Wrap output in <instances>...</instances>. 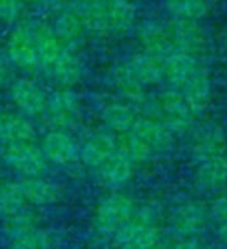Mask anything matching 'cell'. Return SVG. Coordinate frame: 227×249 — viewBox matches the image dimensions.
I'll list each match as a JSON object with an SVG mask.
<instances>
[{
    "instance_id": "cell-38",
    "label": "cell",
    "mask_w": 227,
    "mask_h": 249,
    "mask_svg": "<svg viewBox=\"0 0 227 249\" xmlns=\"http://www.w3.org/2000/svg\"><path fill=\"white\" fill-rule=\"evenodd\" d=\"M204 249H212V248H204Z\"/></svg>"
},
{
    "instance_id": "cell-7",
    "label": "cell",
    "mask_w": 227,
    "mask_h": 249,
    "mask_svg": "<svg viewBox=\"0 0 227 249\" xmlns=\"http://www.w3.org/2000/svg\"><path fill=\"white\" fill-rule=\"evenodd\" d=\"M156 109H157V120L170 132H182L189 129L196 114L182 93L175 89L162 93L156 103Z\"/></svg>"
},
{
    "instance_id": "cell-36",
    "label": "cell",
    "mask_w": 227,
    "mask_h": 249,
    "mask_svg": "<svg viewBox=\"0 0 227 249\" xmlns=\"http://www.w3.org/2000/svg\"><path fill=\"white\" fill-rule=\"evenodd\" d=\"M146 249H160L157 245H154V246H151V248H146Z\"/></svg>"
},
{
    "instance_id": "cell-26",
    "label": "cell",
    "mask_w": 227,
    "mask_h": 249,
    "mask_svg": "<svg viewBox=\"0 0 227 249\" xmlns=\"http://www.w3.org/2000/svg\"><path fill=\"white\" fill-rule=\"evenodd\" d=\"M184 98L189 101V105L194 109V111H201L202 107L207 105L209 97H210V78L207 70H202L199 75H196L193 80L185 84L181 90Z\"/></svg>"
},
{
    "instance_id": "cell-23",
    "label": "cell",
    "mask_w": 227,
    "mask_h": 249,
    "mask_svg": "<svg viewBox=\"0 0 227 249\" xmlns=\"http://www.w3.org/2000/svg\"><path fill=\"white\" fill-rule=\"evenodd\" d=\"M98 171L105 184L120 187L126 184L132 176V162L119 150Z\"/></svg>"
},
{
    "instance_id": "cell-28",
    "label": "cell",
    "mask_w": 227,
    "mask_h": 249,
    "mask_svg": "<svg viewBox=\"0 0 227 249\" xmlns=\"http://www.w3.org/2000/svg\"><path fill=\"white\" fill-rule=\"evenodd\" d=\"M103 119L112 129L119 132H128L134 126L139 117L136 115V111L132 109L131 105L111 103L106 106L103 112Z\"/></svg>"
},
{
    "instance_id": "cell-25",
    "label": "cell",
    "mask_w": 227,
    "mask_h": 249,
    "mask_svg": "<svg viewBox=\"0 0 227 249\" xmlns=\"http://www.w3.org/2000/svg\"><path fill=\"white\" fill-rule=\"evenodd\" d=\"M226 143L221 131L218 128H206L202 129L194 142V154L199 162L218 158V156L226 154Z\"/></svg>"
},
{
    "instance_id": "cell-13",
    "label": "cell",
    "mask_w": 227,
    "mask_h": 249,
    "mask_svg": "<svg viewBox=\"0 0 227 249\" xmlns=\"http://www.w3.org/2000/svg\"><path fill=\"white\" fill-rule=\"evenodd\" d=\"M41 148L47 160L58 163V165H70L80 156V150L72 136L67 131L61 129H52L44 137Z\"/></svg>"
},
{
    "instance_id": "cell-30",
    "label": "cell",
    "mask_w": 227,
    "mask_h": 249,
    "mask_svg": "<svg viewBox=\"0 0 227 249\" xmlns=\"http://www.w3.org/2000/svg\"><path fill=\"white\" fill-rule=\"evenodd\" d=\"M212 215L215 220L223 224L227 223V196H223L220 199H216L212 206Z\"/></svg>"
},
{
    "instance_id": "cell-1",
    "label": "cell",
    "mask_w": 227,
    "mask_h": 249,
    "mask_svg": "<svg viewBox=\"0 0 227 249\" xmlns=\"http://www.w3.org/2000/svg\"><path fill=\"white\" fill-rule=\"evenodd\" d=\"M89 33L123 35L134 27L137 10L129 0H75Z\"/></svg>"
},
{
    "instance_id": "cell-14",
    "label": "cell",
    "mask_w": 227,
    "mask_h": 249,
    "mask_svg": "<svg viewBox=\"0 0 227 249\" xmlns=\"http://www.w3.org/2000/svg\"><path fill=\"white\" fill-rule=\"evenodd\" d=\"M52 27L61 41L67 44L69 47H73V49L89 33L83 16L76 10V6L73 3L66 5L62 8Z\"/></svg>"
},
{
    "instance_id": "cell-34",
    "label": "cell",
    "mask_w": 227,
    "mask_h": 249,
    "mask_svg": "<svg viewBox=\"0 0 227 249\" xmlns=\"http://www.w3.org/2000/svg\"><path fill=\"white\" fill-rule=\"evenodd\" d=\"M19 2L23 5V8H25V6H31V5H39V3H44L45 0H19Z\"/></svg>"
},
{
    "instance_id": "cell-11",
    "label": "cell",
    "mask_w": 227,
    "mask_h": 249,
    "mask_svg": "<svg viewBox=\"0 0 227 249\" xmlns=\"http://www.w3.org/2000/svg\"><path fill=\"white\" fill-rule=\"evenodd\" d=\"M202 70H206L202 61L189 54L173 52L163 56V80H167L175 90H181Z\"/></svg>"
},
{
    "instance_id": "cell-31",
    "label": "cell",
    "mask_w": 227,
    "mask_h": 249,
    "mask_svg": "<svg viewBox=\"0 0 227 249\" xmlns=\"http://www.w3.org/2000/svg\"><path fill=\"white\" fill-rule=\"evenodd\" d=\"M10 62H8L6 56L0 54V89L10 80Z\"/></svg>"
},
{
    "instance_id": "cell-17",
    "label": "cell",
    "mask_w": 227,
    "mask_h": 249,
    "mask_svg": "<svg viewBox=\"0 0 227 249\" xmlns=\"http://www.w3.org/2000/svg\"><path fill=\"white\" fill-rule=\"evenodd\" d=\"M27 202L33 206H50L61 198L59 187L42 176H27L19 181Z\"/></svg>"
},
{
    "instance_id": "cell-37",
    "label": "cell",
    "mask_w": 227,
    "mask_h": 249,
    "mask_svg": "<svg viewBox=\"0 0 227 249\" xmlns=\"http://www.w3.org/2000/svg\"><path fill=\"white\" fill-rule=\"evenodd\" d=\"M207 2L210 3V2H218V0H207Z\"/></svg>"
},
{
    "instance_id": "cell-16",
    "label": "cell",
    "mask_w": 227,
    "mask_h": 249,
    "mask_svg": "<svg viewBox=\"0 0 227 249\" xmlns=\"http://www.w3.org/2000/svg\"><path fill=\"white\" fill-rule=\"evenodd\" d=\"M45 75H49L61 88H70L80 81L83 76V62L73 47H67L58 59L47 69Z\"/></svg>"
},
{
    "instance_id": "cell-27",
    "label": "cell",
    "mask_w": 227,
    "mask_h": 249,
    "mask_svg": "<svg viewBox=\"0 0 227 249\" xmlns=\"http://www.w3.org/2000/svg\"><path fill=\"white\" fill-rule=\"evenodd\" d=\"M52 248V237L50 233L39 229L36 226L22 232L10 235V245L8 249H50Z\"/></svg>"
},
{
    "instance_id": "cell-12",
    "label": "cell",
    "mask_w": 227,
    "mask_h": 249,
    "mask_svg": "<svg viewBox=\"0 0 227 249\" xmlns=\"http://www.w3.org/2000/svg\"><path fill=\"white\" fill-rule=\"evenodd\" d=\"M36 142V129L17 111H0V146Z\"/></svg>"
},
{
    "instance_id": "cell-18",
    "label": "cell",
    "mask_w": 227,
    "mask_h": 249,
    "mask_svg": "<svg viewBox=\"0 0 227 249\" xmlns=\"http://www.w3.org/2000/svg\"><path fill=\"white\" fill-rule=\"evenodd\" d=\"M117 151H119V145L111 136L95 134L83 143L80 156L87 167L100 170Z\"/></svg>"
},
{
    "instance_id": "cell-19",
    "label": "cell",
    "mask_w": 227,
    "mask_h": 249,
    "mask_svg": "<svg viewBox=\"0 0 227 249\" xmlns=\"http://www.w3.org/2000/svg\"><path fill=\"white\" fill-rule=\"evenodd\" d=\"M171 226L181 237H193L199 233L206 226V213L198 204L179 206L171 216Z\"/></svg>"
},
{
    "instance_id": "cell-5",
    "label": "cell",
    "mask_w": 227,
    "mask_h": 249,
    "mask_svg": "<svg viewBox=\"0 0 227 249\" xmlns=\"http://www.w3.org/2000/svg\"><path fill=\"white\" fill-rule=\"evenodd\" d=\"M0 156L8 167L20 173L23 178L42 176L49 163L42 148L37 146L36 142L0 146Z\"/></svg>"
},
{
    "instance_id": "cell-24",
    "label": "cell",
    "mask_w": 227,
    "mask_h": 249,
    "mask_svg": "<svg viewBox=\"0 0 227 249\" xmlns=\"http://www.w3.org/2000/svg\"><path fill=\"white\" fill-rule=\"evenodd\" d=\"M207 0H165V10L173 20L201 22L209 13Z\"/></svg>"
},
{
    "instance_id": "cell-20",
    "label": "cell",
    "mask_w": 227,
    "mask_h": 249,
    "mask_svg": "<svg viewBox=\"0 0 227 249\" xmlns=\"http://www.w3.org/2000/svg\"><path fill=\"white\" fill-rule=\"evenodd\" d=\"M30 207L31 206L23 196L19 182H8L5 185H0V218L3 220V223L30 213Z\"/></svg>"
},
{
    "instance_id": "cell-2",
    "label": "cell",
    "mask_w": 227,
    "mask_h": 249,
    "mask_svg": "<svg viewBox=\"0 0 227 249\" xmlns=\"http://www.w3.org/2000/svg\"><path fill=\"white\" fill-rule=\"evenodd\" d=\"M163 80V56L140 52L123 61L114 72V83L128 100L143 95L148 86Z\"/></svg>"
},
{
    "instance_id": "cell-39",
    "label": "cell",
    "mask_w": 227,
    "mask_h": 249,
    "mask_svg": "<svg viewBox=\"0 0 227 249\" xmlns=\"http://www.w3.org/2000/svg\"><path fill=\"white\" fill-rule=\"evenodd\" d=\"M129 2H134V0H129Z\"/></svg>"
},
{
    "instance_id": "cell-6",
    "label": "cell",
    "mask_w": 227,
    "mask_h": 249,
    "mask_svg": "<svg viewBox=\"0 0 227 249\" xmlns=\"http://www.w3.org/2000/svg\"><path fill=\"white\" fill-rule=\"evenodd\" d=\"M44 117L53 129L69 131L81 119V100L69 88L54 90L47 98Z\"/></svg>"
},
{
    "instance_id": "cell-15",
    "label": "cell",
    "mask_w": 227,
    "mask_h": 249,
    "mask_svg": "<svg viewBox=\"0 0 227 249\" xmlns=\"http://www.w3.org/2000/svg\"><path fill=\"white\" fill-rule=\"evenodd\" d=\"M137 41L142 47V52L157 54V56H167L173 53L168 23L156 20L145 22L137 30Z\"/></svg>"
},
{
    "instance_id": "cell-8",
    "label": "cell",
    "mask_w": 227,
    "mask_h": 249,
    "mask_svg": "<svg viewBox=\"0 0 227 249\" xmlns=\"http://www.w3.org/2000/svg\"><path fill=\"white\" fill-rule=\"evenodd\" d=\"M117 245L120 249H146L159 241V232L156 229L150 212H134L131 220L115 233Z\"/></svg>"
},
{
    "instance_id": "cell-22",
    "label": "cell",
    "mask_w": 227,
    "mask_h": 249,
    "mask_svg": "<svg viewBox=\"0 0 227 249\" xmlns=\"http://www.w3.org/2000/svg\"><path fill=\"white\" fill-rule=\"evenodd\" d=\"M198 182L207 190H220L227 185V156L199 162Z\"/></svg>"
},
{
    "instance_id": "cell-29",
    "label": "cell",
    "mask_w": 227,
    "mask_h": 249,
    "mask_svg": "<svg viewBox=\"0 0 227 249\" xmlns=\"http://www.w3.org/2000/svg\"><path fill=\"white\" fill-rule=\"evenodd\" d=\"M23 5L19 0H0V22L11 23L19 19Z\"/></svg>"
},
{
    "instance_id": "cell-32",
    "label": "cell",
    "mask_w": 227,
    "mask_h": 249,
    "mask_svg": "<svg viewBox=\"0 0 227 249\" xmlns=\"http://www.w3.org/2000/svg\"><path fill=\"white\" fill-rule=\"evenodd\" d=\"M173 249H204V246H201L193 240H184L181 243H177Z\"/></svg>"
},
{
    "instance_id": "cell-35",
    "label": "cell",
    "mask_w": 227,
    "mask_h": 249,
    "mask_svg": "<svg viewBox=\"0 0 227 249\" xmlns=\"http://www.w3.org/2000/svg\"><path fill=\"white\" fill-rule=\"evenodd\" d=\"M223 49H224L226 58H227V35H226V37H224V42H223Z\"/></svg>"
},
{
    "instance_id": "cell-4",
    "label": "cell",
    "mask_w": 227,
    "mask_h": 249,
    "mask_svg": "<svg viewBox=\"0 0 227 249\" xmlns=\"http://www.w3.org/2000/svg\"><path fill=\"white\" fill-rule=\"evenodd\" d=\"M173 52L184 53L201 59L210 49V37L207 30L196 20H173L168 22Z\"/></svg>"
},
{
    "instance_id": "cell-10",
    "label": "cell",
    "mask_w": 227,
    "mask_h": 249,
    "mask_svg": "<svg viewBox=\"0 0 227 249\" xmlns=\"http://www.w3.org/2000/svg\"><path fill=\"white\" fill-rule=\"evenodd\" d=\"M47 98L49 95L42 86L31 78H19L10 88V100L14 109L28 119L44 115Z\"/></svg>"
},
{
    "instance_id": "cell-3",
    "label": "cell",
    "mask_w": 227,
    "mask_h": 249,
    "mask_svg": "<svg viewBox=\"0 0 227 249\" xmlns=\"http://www.w3.org/2000/svg\"><path fill=\"white\" fill-rule=\"evenodd\" d=\"M5 56L10 66L33 73L39 72V53L35 22L19 23L6 37Z\"/></svg>"
},
{
    "instance_id": "cell-21",
    "label": "cell",
    "mask_w": 227,
    "mask_h": 249,
    "mask_svg": "<svg viewBox=\"0 0 227 249\" xmlns=\"http://www.w3.org/2000/svg\"><path fill=\"white\" fill-rule=\"evenodd\" d=\"M129 132L139 137L146 146H150V150L153 153L165 150L170 143V131L159 120L137 119V122L129 129Z\"/></svg>"
},
{
    "instance_id": "cell-9",
    "label": "cell",
    "mask_w": 227,
    "mask_h": 249,
    "mask_svg": "<svg viewBox=\"0 0 227 249\" xmlns=\"http://www.w3.org/2000/svg\"><path fill=\"white\" fill-rule=\"evenodd\" d=\"M134 202L124 195H112L100 204L95 213V228L101 235H115L134 215Z\"/></svg>"
},
{
    "instance_id": "cell-33",
    "label": "cell",
    "mask_w": 227,
    "mask_h": 249,
    "mask_svg": "<svg viewBox=\"0 0 227 249\" xmlns=\"http://www.w3.org/2000/svg\"><path fill=\"white\" fill-rule=\"evenodd\" d=\"M220 237H221V240L224 241V243L227 245V223L220 224Z\"/></svg>"
}]
</instances>
